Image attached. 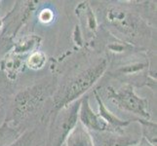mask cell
Here are the masks:
<instances>
[{
  "instance_id": "1",
  "label": "cell",
  "mask_w": 157,
  "mask_h": 146,
  "mask_svg": "<svg viewBox=\"0 0 157 146\" xmlns=\"http://www.w3.org/2000/svg\"><path fill=\"white\" fill-rule=\"evenodd\" d=\"M106 69L107 61L106 58H102L99 62L81 71L75 77L70 79L69 82L58 90L56 95H54V112L63 109L84 96L86 92L89 91L102 77Z\"/></svg>"
},
{
  "instance_id": "2",
  "label": "cell",
  "mask_w": 157,
  "mask_h": 146,
  "mask_svg": "<svg viewBox=\"0 0 157 146\" xmlns=\"http://www.w3.org/2000/svg\"><path fill=\"white\" fill-rule=\"evenodd\" d=\"M49 93L50 87L45 83L34 84L21 89L14 97L12 120L19 124L37 111L49 96Z\"/></svg>"
},
{
  "instance_id": "3",
  "label": "cell",
  "mask_w": 157,
  "mask_h": 146,
  "mask_svg": "<svg viewBox=\"0 0 157 146\" xmlns=\"http://www.w3.org/2000/svg\"><path fill=\"white\" fill-rule=\"evenodd\" d=\"M80 99L53 113L45 146H63L68 133L78 122Z\"/></svg>"
},
{
  "instance_id": "4",
  "label": "cell",
  "mask_w": 157,
  "mask_h": 146,
  "mask_svg": "<svg viewBox=\"0 0 157 146\" xmlns=\"http://www.w3.org/2000/svg\"><path fill=\"white\" fill-rule=\"evenodd\" d=\"M106 90L107 97L119 109L133 113L145 120L150 119V113L147 110L148 100L138 95L132 84L127 83L118 90L109 86Z\"/></svg>"
},
{
  "instance_id": "5",
  "label": "cell",
  "mask_w": 157,
  "mask_h": 146,
  "mask_svg": "<svg viewBox=\"0 0 157 146\" xmlns=\"http://www.w3.org/2000/svg\"><path fill=\"white\" fill-rule=\"evenodd\" d=\"M105 21L108 25L126 38L134 39L143 31V21L133 13L121 7L109 6L105 12Z\"/></svg>"
},
{
  "instance_id": "6",
  "label": "cell",
  "mask_w": 157,
  "mask_h": 146,
  "mask_svg": "<svg viewBox=\"0 0 157 146\" xmlns=\"http://www.w3.org/2000/svg\"><path fill=\"white\" fill-rule=\"evenodd\" d=\"M78 122L82 124L89 132L113 133L111 128L99 116L98 113H96L92 109L88 95H84L81 97L78 110Z\"/></svg>"
},
{
  "instance_id": "7",
  "label": "cell",
  "mask_w": 157,
  "mask_h": 146,
  "mask_svg": "<svg viewBox=\"0 0 157 146\" xmlns=\"http://www.w3.org/2000/svg\"><path fill=\"white\" fill-rule=\"evenodd\" d=\"M95 146H135L140 138L136 136H124L113 133H93Z\"/></svg>"
},
{
  "instance_id": "8",
  "label": "cell",
  "mask_w": 157,
  "mask_h": 146,
  "mask_svg": "<svg viewBox=\"0 0 157 146\" xmlns=\"http://www.w3.org/2000/svg\"><path fill=\"white\" fill-rule=\"evenodd\" d=\"M93 94L99 105V113H98L99 116L111 128L113 133H118V134H123L124 128L128 127L130 124L133 122V120H122V119L118 118L114 114H112V113L107 109V107L105 106V102L102 101L101 97L98 94L97 90L93 91Z\"/></svg>"
},
{
  "instance_id": "9",
  "label": "cell",
  "mask_w": 157,
  "mask_h": 146,
  "mask_svg": "<svg viewBox=\"0 0 157 146\" xmlns=\"http://www.w3.org/2000/svg\"><path fill=\"white\" fill-rule=\"evenodd\" d=\"M0 69L10 81H16L24 70V61L20 55L10 51L0 62Z\"/></svg>"
},
{
  "instance_id": "10",
  "label": "cell",
  "mask_w": 157,
  "mask_h": 146,
  "mask_svg": "<svg viewBox=\"0 0 157 146\" xmlns=\"http://www.w3.org/2000/svg\"><path fill=\"white\" fill-rule=\"evenodd\" d=\"M67 146H95L92 133L77 122L66 139Z\"/></svg>"
},
{
  "instance_id": "11",
  "label": "cell",
  "mask_w": 157,
  "mask_h": 146,
  "mask_svg": "<svg viewBox=\"0 0 157 146\" xmlns=\"http://www.w3.org/2000/svg\"><path fill=\"white\" fill-rule=\"evenodd\" d=\"M75 14L79 18L80 23L83 28H85L86 31L90 34H95L98 29V21L89 2L80 3L75 9Z\"/></svg>"
},
{
  "instance_id": "12",
  "label": "cell",
  "mask_w": 157,
  "mask_h": 146,
  "mask_svg": "<svg viewBox=\"0 0 157 146\" xmlns=\"http://www.w3.org/2000/svg\"><path fill=\"white\" fill-rule=\"evenodd\" d=\"M41 41H42V37H40L39 35H35V34L26 35L23 37V38H21L17 43H15L13 50L11 52L20 56L31 51L34 52L36 51L35 49L40 45Z\"/></svg>"
},
{
  "instance_id": "13",
  "label": "cell",
  "mask_w": 157,
  "mask_h": 146,
  "mask_svg": "<svg viewBox=\"0 0 157 146\" xmlns=\"http://www.w3.org/2000/svg\"><path fill=\"white\" fill-rule=\"evenodd\" d=\"M133 122H139L143 128V137L152 146H156V122L142 118L132 119Z\"/></svg>"
},
{
  "instance_id": "14",
  "label": "cell",
  "mask_w": 157,
  "mask_h": 146,
  "mask_svg": "<svg viewBox=\"0 0 157 146\" xmlns=\"http://www.w3.org/2000/svg\"><path fill=\"white\" fill-rule=\"evenodd\" d=\"M20 136V132L10 125V121L6 120L0 126V146H8Z\"/></svg>"
},
{
  "instance_id": "15",
  "label": "cell",
  "mask_w": 157,
  "mask_h": 146,
  "mask_svg": "<svg viewBox=\"0 0 157 146\" xmlns=\"http://www.w3.org/2000/svg\"><path fill=\"white\" fill-rule=\"evenodd\" d=\"M47 62V56L42 51L32 52L26 59V66L32 70H40L45 66Z\"/></svg>"
},
{
  "instance_id": "16",
  "label": "cell",
  "mask_w": 157,
  "mask_h": 146,
  "mask_svg": "<svg viewBox=\"0 0 157 146\" xmlns=\"http://www.w3.org/2000/svg\"><path fill=\"white\" fill-rule=\"evenodd\" d=\"M148 66V63L145 62H130L125 66H122L119 67L116 72L119 75H135L140 71H143L144 69H145Z\"/></svg>"
},
{
  "instance_id": "17",
  "label": "cell",
  "mask_w": 157,
  "mask_h": 146,
  "mask_svg": "<svg viewBox=\"0 0 157 146\" xmlns=\"http://www.w3.org/2000/svg\"><path fill=\"white\" fill-rule=\"evenodd\" d=\"M34 138V131H25L24 133L16 138L8 146H31V143Z\"/></svg>"
},
{
  "instance_id": "18",
  "label": "cell",
  "mask_w": 157,
  "mask_h": 146,
  "mask_svg": "<svg viewBox=\"0 0 157 146\" xmlns=\"http://www.w3.org/2000/svg\"><path fill=\"white\" fill-rule=\"evenodd\" d=\"M54 20V13L50 9H43L38 15V21L41 24H48L52 23Z\"/></svg>"
},
{
  "instance_id": "19",
  "label": "cell",
  "mask_w": 157,
  "mask_h": 146,
  "mask_svg": "<svg viewBox=\"0 0 157 146\" xmlns=\"http://www.w3.org/2000/svg\"><path fill=\"white\" fill-rule=\"evenodd\" d=\"M128 47H129L128 43H125V44H121V43H111V44L108 46V49L110 50V52H113V53H122L125 51Z\"/></svg>"
},
{
  "instance_id": "20",
  "label": "cell",
  "mask_w": 157,
  "mask_h": 146,
  "mask_svg": "<svg viewBox=\"0 0 157 146\" xmlns=\"http://www.w3.org/2000/svg\"><path fill=\"white\" fill-rule=\"evenodd\" d=\"M135 146H152V145L149 144L144 137H142V138H140V142L138 144H136Z\"/></svg>"
},
{
  "instance_id": "21",
  "label": "cell",
  "mask_w": 157,
  "mask_h": 146,
  "mask_svg": "<svg viewBox=\"0 0 157 146\" xmlns=\"http://www.w3.org/2000/svg\"><path fill=\"white\" fill-rule=\"evenodd\" d=\"M7 18H8V16H6V17H3V18L0 17V30L2 29L3 25H4V23H5V19H7Z\"/></svg>"
},
{
  "instance_id": "22",
  "label": "cell",
  "mask_w": 157,
  "mask_h": 146,
  "mask_svg": "<svg viewBox=\"0 0 157 146\" xmlns=\"http://www.w3.org/2000/svg\"><path fill=\"white\" fill-rule=\"evenodd\" d=\"M1 44H2V41H1V40H0V45H1Z\"/></svg>"
},
{
  "instance_id": "23",
  "label": "cell",
  "mask_w": 157,
  "mask_h": 146,
  "mask_svg": "<svg viewBox=\"0 0 157 146\" xmlns=\"http://www.w3.org/2000/svg\"><path fill=\"white\" fill-rule=\"evenodd\" d=\"M0 99H1V96H0Z\"/></svg>"
}]
</instances>
